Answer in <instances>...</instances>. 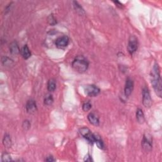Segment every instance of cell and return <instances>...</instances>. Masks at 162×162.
<instances>
[{"label":"cell","instance_id":"18","mask_svg":"<svg viewBox=\"0 0 162 162\" xmlns=\"http://www.w3.org/2000/svg\"><path fill=\"white\" fill-rule=\"evenodd\" d=\"M56 81L55 79H51L48 82V90L50 92H53L56 89Z\"/></svg>","mask_w":162,"mask_h":162},{"label":"cell","instance_id":"23","mask_svg":"<svg viewBox=\"0 0 162 162\" xmlns=\"http://www.w3.org/2000/svg\"><path fill=\"white\" fill-rule=\"evenodd\" d=\"M22 127L25 130H28L31 127V123H30L29 120H25L23 122Z\"/></svg>","mask_w":162,"mask_h":162},{"label":"cell","instance_id":"19","mask_svg":"<svg viewBox=\"0 0 162 162\" xmlns=\"http://www.w3.org/2000/svg\"><path fill=\"white\" fill-rule=\"evenodd\" d=\"M53 98L52 96V95L51 94H47L46 96V97L44 98V104H46V105H51V104H52V103H53Z\"/></svg>","mask_w":162,"mask_h":162},{"label":"cell","instance_id":"11","mask_svg":"<svg viewBox=\"0 0 162 162\" xmlns=\"http://www.w3.org/2000/svg\"><path fill=\"white\" fill-rule=\"evenodd\" d=\"M88 119L90 124L95 126H98L100 125V119L98 116L94 113H90L88 115Z\"/></svg>","mask_w":162,"mask_h":162},{"label":"cell","instance_id":"26","mask_svg":"<svg viewBox=\"0 0 162 162\" xmlns=\"http://www.w3.org/2000/svg\"><path fill=\"white\" fill-rule=\"evenodd\" d=\"M84 161H92V158L91 156H90L89 155H87L85 158H84Z\"/></svg>","mask_w":162,"mask_h":162},{"label":"cell","instance_id":"21","mask_svg":"<svg viewBox=\"0 0 162 162\" xmlns=\"http://www.w3.org/2000/svg\"><path fill=\"white\" fill-rule=\"evenodd\" d=\"M91 108L92 105L89 102H86L82 105V110L84 111V112H88V111L91 109Z\"/></svg>","mask_w":162,"mask_h":162},{"label":"cell","instance_id":"22","mask_svg":"<svg viewBox=\"0 0 162 162\" xmlns=\"http://www.w3.org/2000/svg\"><path fill=\"white\" fill-rule=\"evenodd\" d=\"M11 160L10 155L7 153H4L2 155L1 157V161H10Z\"/></svg>","mask_w":162,"mask_h":162},{"label":"cell","instance_id":"4","mask_svg":"<svg viewBox=\"0 0 162 162\" xmlns=\"http://www.w3.org/2000/svg\"><path fill=\"white\" fill-rule=\"evenodd\" d=\"M79 133L81 136L84 138L85 139L88 141L89 143L91 144L94 143L95 141L94 134H92L88 128L86 127L81 128L79 130Z\"/></svg>","mask_w":162,"mask_h":162},{"label":"cell","instance_id":"2","mask_svg":"<svg viewBox=\"0 0 162 162\" xmlns=\"http://www.w3.org/2000/svg\"><path fill=\"white\" fill-rule=\"evenodd\" d=\"M73 68L79 73H83L88 70L89 62L83 56H77L72 64Z\"/></svg>","mask_w":162,"mask_h":162},{"label":"cell","instance_id":"3","mask_svg":"<svg viewBox=\"0 0 162 162\" xmlns=\"http://www.w3.org/2000/svg\"><path fill=\"white\" fill-rule=\"evenodd\" d=\"M142 147L146 151H150L153 148V139L150 134L146 133L143 136L142 140Z\"/></svg>","mask_w":162,"mask_h":162},{"label":"cell","instance_id":"9","mask_svg":"<svg viewBox=\"0 0 162 162\" xmlns=\"http://www.w3.org/2000/svg\"><path fill=\"white\" fill-rule=\"evenodd\" d=\"M134 89V82L130 78L126 80L125 82V89H124V92H125V95L127 97H129L131 94L132 92H133Z\"/></svg>","mask_w":162,"mask_h":162},{"label":"cell","instance_id":"25","mask_svg":"<svg viewBox=\"0 0 162 162\" xmlns=\"http://www.w3.org/2000/svg\"><path fill=\"white\" fill-rule=\"evenodd\" d=\"M45 161H48V162H52V161H55V159L52 156H50V157H48L46 159H45Z\"/></svg>","mask_w":162,"mask_h":162},{"label":"cell","instance_id":"16","mask_svg":"<svg viewBox=\"0 0 162 162\" xmlns=\"http://www.w3.org/2000/svg\"><path fill=\"white\" fill-rule=\"evenodd\" d=\"M73 5H74L75 10H76V11L78 14L80 15H82L85 13L84 10V9L82 8V7H81V6L79 3H78L77 1H74L73 2Z\"/></svg>","mask_w":162,"mask_h":162},{"label":"cell","instance_id":"7","mask_svg":"<svg viewBox=\"0 0 162 162\" xmlns=\"http://www.w3.org/2000/svg\"><path fill=\"white\" fill-rule=\"evenodd\" d=\"M143 103L146 108H149L152 104V101L148 88H145L143 89Z\"/></svg>","mask_w":162,"mask_h":162},{"label":"cell","instance_id":"1","mask_svg":"<svg viewBox=\"0 0 162 162\" xmlns=\"http://www.w3.org/2000/svg\"><path fill=\"white\" fill-rule=\"evenodd\" d=\"M151 84L153 87V89L160 98L161 97L162 92V84H161V78L160 76V70L159 65L157 63H155L153 70L151 71Z\"/></svg>","mask_w":162,"mask_h":162},{"label":"cell","instance_id":"27","mask_svg":"<svg viewBox=\"0 0 162 162\" xmlns=\"http://www.w3.org/2000/svg\"><path fill=\"white\" fill-rule=\"evenodd\" d=\"M114 3H115L116 7H118L119 8H122V4L121 3H120L119 1H114Z\"/></svg>","mask_w":162,"mask_h":162},{"label":"cell","instance_id":"12","mask_svg":"<svg viewBox=\"0 0 162 162\" xmlns=\"http://www.w3.org/2000/svg\"><path fill=\"white\" fill-rule=\"evenodd\" d=\"M20 54L23 58L27 60L31 56V52L30 51L27 45H24L20 50Z\"/></svg>","mask_w":162,"mask_h":162},{"label":"cell","instance_id":"14","mask_svg":"<svg viewBox=\"0 0 162 162\" xmlns=\"http://www.w3.org/2000/svg\"><path fill=\"white\" fill-rule=\"evenodd\" d=\"M136 119L139 124H143L145 121V117L144 113L141 109H137L136 112Z\"/></svg>","mask_w":162,"mask_h":162},{"label":"cell","instance_id":"17","mask_svg":"<svg viewBox=\"0 0 162 162\" xmlns=\"http://www.w3.org/2000/svg\"><path fill=\"white\" fill-rule=\"evenodd\" d=\"M94 139L95 141L94 143L96 144L97 146L100 149H103L104 148V143L103 142V140L101 139L100 136H99L98 135L94 134Z\"/></svg>","mask_w":162,"mask_h":162},{"label":"cell","instance_id":"24","mask_svg":"<svg viewBox=\"0 0 162 162\" xmlns=\"http://www.w3.org/2000/svg\"><path fill=\"white\" fill-rule=\"evenodd\" d=\"M48 22L50 23V24L52 25H54L56 23L55 17L53 16V15H50L49 19H48Z\"/></svg>","mask_w":162,"mask_h":162},{"label":"cell","instance_id":"20","mask_svg":"<svg viewBox=\"0 0 162 162\" xmlns=\"http://www.w3.org/2000/svg\"><path fill=\"white\" fill-rule=\"evenodd\" d=\"M1 61H2L3 64L5 66H10L11 65V64H13L12 60H11L10 58H9L8 57H7V56L2 57Z\"/></svg>","mask_w":162,"mask_h":162},{"label":"cell","instance_id":"13","mask_svg":"<svg viewBox=\"0 0 162 162\" xmlns=\"http://www.w3.org/2000/svg\"><path fill=\"white\" fill-rule=\"evenodd\" d=\"M10 52L12 55H17L20 53V50L19 49V45L15 41L11 43L10 46Z\"/></svg>","mask_w":162,"mask_h":162},{"label":"cell","instance_id":"15","mask_svg":"<svg viewBox=\"0 0 162 162\" xmlns=\"http://www.w3.org/2000/svg\"><path fill=\"white\" fill-rule=\"evenodd\" d=\"M3 145L7 148H10L11 146V139L10 135L5 134L3 139Z\"/></svg>","mask_w":162,"mask_h":162},{"label":"cell","instance_id":"10","mask_svg":"<svg viewBox=\"0 0 162 162\" xmlns=\"http://www.w3.org/2000/svg\"><path fill=\"white\" fill-rule=\"evenodd\" d=\"M25 108L27 113L30 114H34L37 111L36 103L34 100H29L27 102Z\"/></svg>","mask_w":162,"mask_h":162},{"label":"cell","instance_id":"6","mask_svg":"<svg viewBox=\"0 0 162 162\" xmlns=\"http://www.w3.org/2000/svg\"><path fill=\"white\" fill-rule=\"evenodd\" d=\"M84 91L86 94L90 97H95L100 92V88L94 84H89L85 87Z\"/></svg>","mask_w":162,"mask_h":162},{"label":"cell","instance_id":"5","mask_svg":"<svg viewBox=\"0 0 162 162\" xmlns=\"http://www.w3.org/2000/svg\"><path fill=\"white\" fill-rule=\"evenodd\" d=\"M138 47V41L137 39L134 35H131L129 39L128 46H127V50L128 52L131 55H133V54L136 52Z\"/></svg>","mask_w":162,"mask_h":162},{"label":"cell","instance_id":"8","mask_svg":"<svg viewBox=\"0 0 162 162\" xmlns=\"http://www.w3.org/2000/svg\"><path fill=\"white\" fill-rule=\"evenodd\" d=\"M69 43V39L67 35H63L56 39L55 41V45L58 48H64L67 47Z\"/></svg>","mask_w":162,"mask_h":162}]
</instances>
